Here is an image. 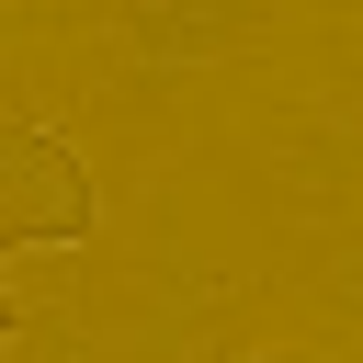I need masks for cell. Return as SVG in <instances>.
Listing matches in <instances>:
<instances>
[{"label": "cell", "instance_id": "1", "mask_svg": "<svg viewBox=\"0 0 363 363\" xmlns=\"http://www.w3.org/2000/svg\"><path fill=\"white\" fill-rule=\"evenodd\" d=\"M91 227V170L45 125H0V250H68Z\"/></svg>", "mask_w": 363, "mask_h": 363}, {"label": "cell", "instance_id": "2", "mask_svg": "<svg viewBox=\"0 0 363 363\" xmlns=\"http://www.w3.org/2000/svg\"><path fill=\"white\" fill-rule=\"evenodd\" d=\"M0 340H11V295H0Z\"/></svg>", "mask_w": 363, "mask_h": 363}]
</instances>
